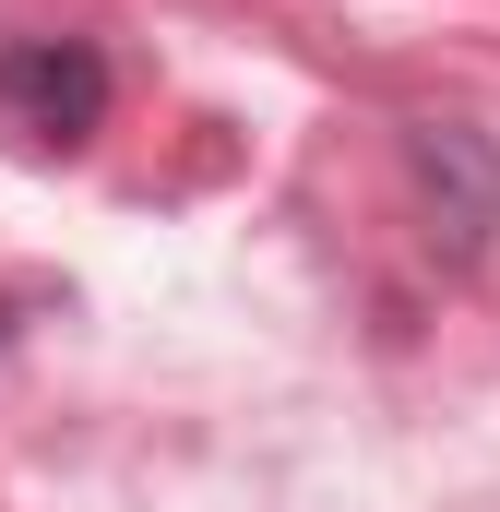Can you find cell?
<instances>
[{"mask_svg": "<svg viewBox=\"0 0 500 512\" xmlns=\"http://www.w3.org/2000/svg\"><path fill=\"white\" fill-rule=\"evenodd\" d=\"M108 120V60L84 36H12L0 48V131H24L36 155H72Z\"/></svg>", "mask_w": 500, "mask_h": 512, "instance_id": "obj_2", "label": "cell"}, {"mask_svg": "<svg viewBox=\"0 0 500 512\" xmlns=\"http://www.w3.org/2000/svg\"><path fill=\"white\" fill-rule=\"evenodd\" d=\"M405 179H417V215H429L441 262H477L500 239V143L477 120H417L405 131Z\"/></svg>", "mask_w": 500, "mask_h": 512, "instance_id": "obj_1", "label": "cell"}]
</instances>
